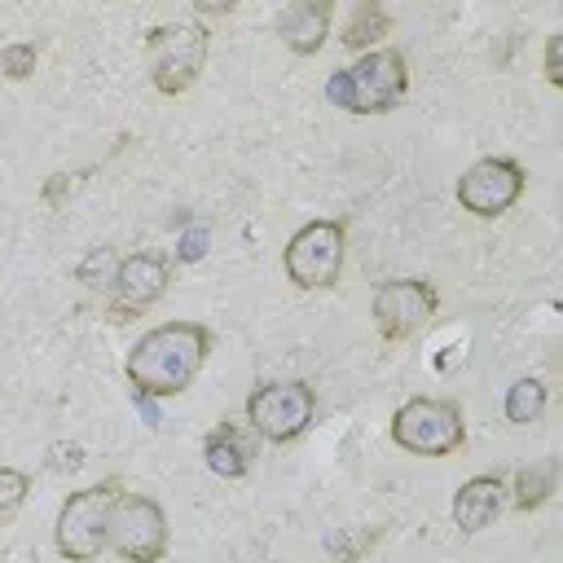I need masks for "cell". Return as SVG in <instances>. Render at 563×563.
<instances>
[{"label":"cell","instance_id":"10","mask_svg":"<svg viewBox=\"0 0 563 563\" xmlns=\"http://www.w3.org/2000/svg\"><path fill=\"white\" fill-rule=\"evenodd\" d=\"M523 167L515 158H479L475 167H466V176L457 180V202L479 216V220H493L501 211H510L523 194Z\"/></svg>","mask_w":563,"mask_h":563},{"label":"cell","instance_id":"1","mask_svg":"<svg viewBox=\"0 0 563 563\" xmlns=\"http://www.w3.org/2000/svg\"><path fill=\"white\" fill-rule=\"evenodd\" d=\"M211 352V330L202 321H163L145 330L128 352V383L141 396H180Z\"/></svg>","mask_w":563,"mask_h":563},{"label":"cell","instance_id":"21","mask_svg":"<svg viewBox=\"0 0 563 563\" xmlns=\"http://www.w3.org/2000/svg\"><path fill=\"white\" fill-rule=\"evenodd\" d=\"M202 251H207V229H189V233L180 238V246H176V260L194 264V260H202Z\"/></svg>","mask_w":563,"mask_h":563},{"label":"cell","instance_id":"4","mask_svg":"<svg viewBox=\"0 0 563 563\" xmlns=\"http://www.w3.org/2000/svg\"><path fill=\"white\" fill-rule=\"evenodd\" d=\"M391 440L405 453H422V457H449L466 444V422L462 409L453 400H435V396H413L391 413Z\"/></svg>","mask_w":563,"mask_h":563},{"label":"cell","instance_id":"15","mask_svg":"<svg viewBox=\"0 0 563 563\" xmlns=\"http://www.w3.org/2000/svg\"><path fill=\"white\" fill-rule=\"evenodd\" d=\"M554 484H559V462H554V457L523 466V471L515 475V506H519V510H537V506L554 493Z\"/></svg>","mask_w":563,"mask_h":563},{"label":"cell","instance_id":"12","mask_svg":"<svg viewBox=\"0 0 563 563\" xmlns=\"http://www.w3.org/2000/svg\"><path fill=\"white\" fill-rule=\"evenodd\" d=\"M330 18H334V4L330 0H295V4L282 9L277 35H282V44L290 53L312 57L325 44V35H330Z\"/></svg>","mask_w":563,"mask_h":563},{"label":"cell","instance_id":"14","mask_svg":"<svg viewBox=\"0 0 563 563\" xmlns=\"http://www.w3.org/2000/svg\"><path fill=\"white\" fill-rule=\"evenodd\" d=\"M501 479L497 475H471L462 488H457V497H453V523L462 528V532H484L497 515H501Z\"/></svg>","mask_w":563,"mask_h":563},{"label":"cell","instance_id":"3","mask_svg":"<svg viewBox=\"0 0 563 563\" xmlns=\"http://www.w3.org/2000/svg\"><path fill=\"white\" fill-rule=\"evenodd\" d=\"M150 79L163 97H180L185 88H194V79L207 66V48H211V31L198 18L185 22H163L150 31Z\"/></svg>","mask_w":563,"mask_h":563},{"label":"cell","instance_id":"6","mask_svg":"<svg viewBox=\"0 0 563 563\" xmlns=\"http://www.w3.org/2000/svg\"><path fill=\"white\" fill-rule=\"evenodd\" d=\"M106 550L128 563H158L167 550V515L145 493H119L106 523Z\"/></svg>","mask_w":563,"mask_h":563},{"label":"cell","instance_id":"20","mask_svg":"<svg viewBox=\"0 0 563 563\" xmlns=\"http://www.w3.org/2000/svg\"><path fill=\"white\" fill-rule=\"evenodd\" d=\"M0 70L9 79H26L35 70V44H4L0 48Z\"/></svg>","mask_w":563,"mask_h":563},{"label":"cell","instance_id":"18","mask_svg":"<svg viewBox=\"0 0 563 563\" xmlns=\"http://www.w3.org/2000/svg\"><path fill=\"white\" fill-rule=\"evenodd\" d=\"M75 277L88 286V290H114V277H119V255L110 246H92L79 264H75Z\"/></svg>","mask_w":563,"mask_h":563},{"label":"cell","instance_id":"11","mask_svg":"<svg viewBox=\"0 0 563 563\" xmlns=\"http://www.w3.org/2000/svg\"><path fill=\"white\" fill-rule=\"evenodd\" d=\"M167 260L158 251H136L128 260H119V277H114V321H128V317H141L145 308H154L167 290Z\"/></svg>","mask_w":563,"mask_h":563},{"label":"cell","instance_id":"13","mask_svg":"<svg viewBox=\"0 0 563 563\" xmlns=\"http://www.w3.org/2000/svg\"><path fill=\"white\" fill-rule=\"evenodd\" d=\"M202 457H207V466H211L216 475L242 479V475L251 471V462H255V435H251L246 427H238V422H220V427L202 440Z\"/></svg>","mask_w":563,"mask_h":563},{"label":"cell","instance_id":"19","mask_svg":"<svg viewBox=\"0 0 563 563\" xmlns=\"http://www.w3.org/2000/svg\"><path fill=\"white\" fill-rule=\"evenodd\" d=\"M26 475L22 471H13V466H0V528L4 523H13V515L22 510V501H26Z\"/></svg>","mask_w":563,"mask_h":563},{"label":"cell","instance_id":"16","mask_svg":"<svg viewBox=\"0 0 563 563\" xmlns=\"http://www.w3.org/2000/svg\"><path fill=\"white\" fill-rule=\"evenodd\" d=\"M387 31H391V13H387L383 4H374V0H365V4L352 9L347 26H343V44H347V48H369V44L383 40Z\"/></svg>","mask_w":563,"mask_h":563},{"label":"cell","instance_id":"5","mask_svg":"<svg viewBox=\"0 0 563 563\" xmlns=\"http://www.w3.org/2000/svg\"><path fill=\"white\" fill-rule=\"evenodd\" d=\"M123 488L110 479V484H92V488H79L62 501L57 510V528H53V541H57V554L70 559V563H92L101 550H106V523H110V506Z\"/></svg>","mask_w":563,"mask_h":563},{"label":"cell","instance_id":"22","mask_svg":"<svg viewBox=\"0 0 563 563\" xmlns=\"http://www.w3.org/2000/svg\"><path fill=\"white\" fill-rule=\"evenodd\" d=\"M559 48H563V35H550V44H545V79L559 88L563 84V70H559Z\"/></svg>","mask_w":563,"mask_h":563},{"label":"cell","instance_id":"7","mask_svg":"<svg viewBox=\"0 0 563 563\" xmlns=\"http://www.w3.org/2000/svg\"><path fill=\"white\" fill-rule=\"evenodd\" d=\"M317 391L308 383H264L246 400V427L268 444H290L312 427Z\"/></svg>","mask_w":563,"mask_h":563},{"label":"cell","instance_id":"8","mask_svg":"<svg viewBox=\"0 0 563 563\" xmlns=\"http://www.w3.org/2000/svg\"><path fill=\"white\" fill-rule=\"evenodd\" d=\"M435 308H440V295H435V286L422 282V277H396V282L374 286V295H369L374 330H378L387 343H400V339L427 330L431 317H435Z\"/></svg>","mask_w":563,"mask_h":563},{"label":"cell","instance_id":"2","mask_svg":"<svg viewBox=\"0 0 563 563\" xmlns=\"http://www.w3.org/2000/svg\"><path fill=\"white\" fill-rule=\"evenodd\" d=\"M330 101L347 114H391L409 92V66L400 48H369L352 70L330 75Z\"/></svg>","mask_w":563,"mask_h":563},{"label":"cell","instance_id":"17","mask_svg":"<svg viewBox=\"0 0 563 563\" xmlns=\"http://www.w3.org/2000/svg\"><path fill=\"white\" fill-rule=\"evenodd\" d=\"M545 413V383L541 378H519V383H510V391H506V418L515 422V427H528V422H537Z\"/></svg>","mask_w":563,"mask_h":563},{"label":"cell","instance_id":"9","mask_svg":"<svg viewBox=\"0 0 563 563\" xmlns=\"http://www.w3.org/2000/svg\"><path fill=\"white\" fill-rule=\"evenodd\" d=\"M286 277L299 290H325L343 268V220H312L286 242Z\"/></svg>","mask_w":563,"mask_h":563}]
</instances>
